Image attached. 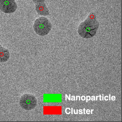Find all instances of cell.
Instances as JSON below:
<instances>
[{
  "label": "cell",
  "mask_w": 122,
  "mask_h": 122,
  "mask_svg": "<svg viewBox=\"0 0 122 122\" xmlns=\"http://www.w3.org/2000/svg\"><path fill=\"white\" fill-rule=\"evenodd\" d=\"M99 27V23L96 20L95 14L92 13L87 19L81 22L79 26L78 33L81 37L89 38L96 34Z\"/></svg>",
  "instance_id": "obj_1"
},
{
  "label": "cell",
  "mask_w": 122,
  "mask_h": 122,
  "mask_svg": "<svg viewBox=\"0 0 122 122\" xmlns=\"http://www.w3.org/2000/svg\"><path fill=\"white\" fill-rule=\"evenodd\" d=\"M34 29L36 33L41 36L47 35L52 29V25L46 17H41L35 21Z\"/></svg>",
  "instance_id": "obj_2"
},
{
  "label": "cell",
  "mask_w": 122,
  "mask_h": 122,
  "mask_svg": "<svg viewBox=\"0 0 122 122\" xmlns=\"http://www.w3.org/2000/svg\"><path fill=\"white\" fill-rule=\"evenodd\" d=\"M20 106L25 110H30L34 109L37 105V100L34 95L30 94H25L20 97Z\"/></svg>",
  "instance_id": "obj_3"
},
{
  "label": "cell",
  "mask_w": 122,
  "mask_h": 122,
  "mask_svg": "<svg viewBox=\"0 0 122 122\" xmlns=\"http://www.w3.org/2000/svg\"><path fill=\"white\" fill-rule=\"evenodd\" d=\"M17 8L15 0H0V10L5 13H13Z\"/></svg>",
  "instance_id": "obj_4"
},
{
  "label": "cell",
  "mask_w": 122,
  "mask_h": 122,
  "mask_svg": "<svg viewBox=\"0 0 122 122\" xmlns=\"http://www.w3.org/2000/svg\"><path fill=\"white\" fill-rule=\"evenodd\" d=\"M35 10L38 14L42 16H47L49 14V9L44 2L36 4Z\"/></svg>",
  "instance_id": "obj_5"
},
{
  "label": "cell",
  "mask_w": 122,
  "mask_h": 122,
  "mask_svg": "<svg viewBox=\"0 0 122 122\" xmlns=\"http://www.w3.org/2000/svg\"><path fill=\"white\" fill-rule=\"evenodd\" d=\"M10 56V53L9 50L1 46L0 48V62H5L8 60Z\"/></svg>",
  "instance_id": "obj_6"
},
{
  "label": "cell",
  "mask_w": 122,
  "mask_h": 122,
  "mask_svg": "<svg viewBox=\"0 0 122 122\" xmlns=\"http://www.w3.org/2000/svg\"><path fill=\"white\" fill-rule=\"evenodd\" d=\"M45 0H32L33 2L35 4H37L41 2H44Z\"/></svg>",
  "instance_id": "obj_7"
},
{
  "label": "cell",
  "mask_w": 122,
  "mask_h": 122,
  "mask_svg": "<svg viewBox=\"0 0 122 122\" xmlns=\"http://www.w3.org/2000/svg\"><path fill=\"white\" fill-rule=\"evenodd\" d=\"M85 108H84V109H83V113H84V114H86V113H85Z\"/></svg>",
  "instance_id": "obj_8"
},
{
  "label": "cell",
  "mask_w": 122,
  "mask_h": 122,
  "mask_svg": "<svg viewBox=\"0 0 122 122\" xmlns=\"http://www.w3.org/2000/svg\"><path fill=\"white\" fill-rule=\"evenodd\" d=\"M87 97H88V96H86V102H88V100H87Z\"/></svg>",
  "instance_id": "obj_9"
},
{
  "label": "cell",
  "mask_w": 122,
  "mask_h": 122,
  "mask_svg": "<svg viewBox=\"0 0 122 122\" xmlns=\"http://www.w3.org/2000/svg\"><path fill=\"white\" fill-rule=\"evenodd\" d=\"M111 100V95H109V100Z\"/></svg>",
  "instance_id": "obj_10"
},
{
  "label": "cell",
  "mask_w": 122,
  "mask_h": 122,
  "mask_svg": "<svg viewBox=\"0 0 122 122\" xmlns=\"http://www.w3.org/2000/svg\"><path fill=\"white\" fill-rule=\"evenodd\" d=\"M99 97H100V100H102V99H101V95H99Z\"/></svg>",
  "instance_id": "obj_11"
},
{
  "label": "cell",
  "mask_w": 122,
  "mask_h": 122,
  "mask_svg": "<svg viewBox=\"0 0 122 122\" xmlns=\"http://www.w3.org/2000/svg\"><path fill=\"white\" fill-rule=\"evenodd\" d=\"M99 97L98 96H96V100H97V97Z\"/></svg>",
  "instance_id": "obj_12"
},
{
  "label": "cell",
  "mask_w": 122,
  "mask_h": 122,
  "mask_svg": "<svg viewBox=\"0 0 122 122\" xmlns=\"http://www.w3.org/2000/svg\"><path fill=\"white\" fill-rule=\"evenodd\" d=\"M102 100H103V98H104V97H103V95L102 94Z\"/></svg>",
  "instance_id": "obj_13"
},
{
  "label": "cell",
  "mask_w": 122,
  "mask_h": 122,
  "mask_svg": "<svg viewBox=\"0 0 122 122\" xmlns=\"http://www.w3.org/2000/svg\"><path fill=\"white\" fill-rule=\"evenodd\" d=\"M93 110H91V114H92V111H93Z\"/></svg>",
  "instance_id": "obj_14"
},
{
  "label": "cell",
  "mask_w": 122,
  "mask_h": 122,
  "mask_svg": "<svg viewBox=\"0 0 122 122\" xmlns=\"http://www.w3.org/2000/svg\"><path fill=\"white\" fill-rule=\"evenodd\" d=\"M73 108H72V114H73Z\"/></svg>",
  "instance_id": "obj_15"
},
{
  "label": "cell",
  "mask_w": 122,
  "mask_h": 122,
  "mask_svg": "<svg viewBox=\"0 0 122 122\" xmlns=\"http://www.w3.org/2000/svg\"><path fill=\"white\" fill-rule=\"evenodd\" d=\"M78 97H79V100L80 101V96H77Z\"/></svg>",
  "instance_id": "obj_16"
},
{
  "label": "cell",
  "mask_w": 122,
  "mask_h": 122,
  "mask_svg": "<svg viewBox=\"0 0 122 122\" xmlns=\"http://www.w3.org/2000/svg\"><path fill=\"white\" fill-rule=\"evenodd\" d=\"M1 46H1V45L0 44V48L1 47Z\"/></svg>",
  "instance_id": "obj_17"
}]
</instances>
